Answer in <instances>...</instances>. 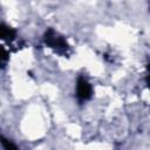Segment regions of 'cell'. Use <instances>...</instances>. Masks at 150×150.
<instances>
[{"label": "cell", "mask_w": 150, "mask_h": 150, "mask_svg": "<svg viewBox=\"0 0 150 150\" xmlns=\"http://www.w3.org/2000/svg\"><path fill=\"white\" fill-rule=\"evenodd\" d=\"M45 42L47 46H49L50 48H53L56 53L62 54V55H67L68 50H69V45L67 43V41L59 35L55 30L53 29H48L45 33Z\"/></svg>", "instance_id": "6da1fadb"}, {"label": "cell", "mask_w": 150, "mask_h": 150, "mask_svg": "<svg viewBox=\"0 0 150 150\" xmlns=\"http://www.w3.org/2000/svg\"><path fill=\"white\" fill-rule=\"evenodd\" d=\"M93 95V88L90 86V83L83 77L80 76L77 79V83H76V96L77 98L82 102V101H87Z\"/></svg>", "instance_id": "7a4b0ae2"}, {"label": "cell", "mask_w": 150, "mask_h": 150, "mask_svg": "<svg viewBox=\"0 0 150 150\" xmlns=\"http://www.w3.org/2000/svg\"><path fill=\"white\" fill-rule=\"evenodd\" d=\"M1 38L6 41H13L16 38V32L12 27H8L2 23L1 25Z\"/></svg>", "instance_id": "3957f363"}, {"label": "cell", "mask_w": 150, "mask_h": 150, "mask_svg": "<svg viewBox=\"0 0 150 150\" xmlns=\"http://www.w3.org/2000/svg\"><path fill=\"white\" fill-rule=\"evenodd\" d=\"M1 139H2L1 143H2V148H4V150H19L18 146H16L14 143H12L11 141L6 139L5 137H2Z\"/></svg>", "instance_id": "277c9868"}, {"label": "cell", "mask_w": 150, "mask_h": 150, "mask_svg": "<svg viewBox=\"0 0 150 150\" xmlns=\"http://www.w3.org/2000/svg\"><path fill=\"white\" fill-rule=\"evenodd\" d=\"M146 83L150 88V64L148 66V75H146Z\"/></svg>", "instance_id": "5b68a950"}]
</instances>
